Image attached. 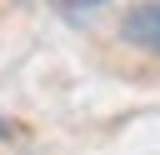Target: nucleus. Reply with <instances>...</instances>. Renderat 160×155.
<instances>
[{
	"label": "nucleus",
	"mask_w": 160,
	"mask_h": 155,
	"mask_svg": "<svg viewBox=\"0 0 160 155\" xmlns=\"http://www.w3.org/2000/svg\"><path fill=\"white\" fill-rule=\"evenodd\" d=\"M50 5H55L65 20H85V15H95V10L110 5V0H50Z\"/></svg>",
	"instance_id": "obj_2"
},
{
	"label": "nucleus",
	"mask_w": 160,
	"mask_h": 155,
	"mask_svg": "<svg viewBox=\"0 0 160 155\" xmlns=\"http://www.w3.org/2000/svg\"><path fill=\"white\" fill-rule=\"evenodd\" d=\"M10 135H15V120H10V115H0V140H10Z\"/></svg>",
	"instance_id": "obj_3"
},
{
	"label": "nucleus",
	"mask_w": 160,
	"mask_h": 155,
	"mask_svg": "<svg viewBox=\"0 0 160 155\" xmlns=\"http://www.w3.org/2000/svg\"><path fill=\"white\" fill-rule=\"evenodd\" d=\"M115 40H125L130 50L160 55V0H135L130 10H120V20H115Z\"/></svg>",
	"instance_id": "obj_1"
}]
</instances>
